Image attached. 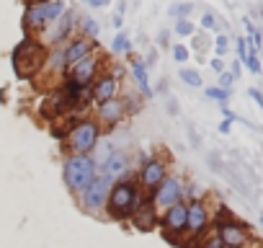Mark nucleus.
<instances>
[{"label": "nucleus", "mask_w": 263, "mask_h": 248, "mask_svg": "<svg viewBox=\"0 0 263 248\" xmlns=\"http://www.w3.org/2000/svg\"><path fill=\"white\" fill-rule=\"evenodd\" d=\"M96 176H98V166L93 163L90 155H75V153H72V155L65 161V184H67L70 191L83 194V191L93 184Z\"/></svg>", "instance_id": "obj_1"}, {"label": "nucleus", "mask_w": 263, "mask_h": 248, "mask_svg": "<svg viewBox=\"0 0 263 248\" xmlns=\"http://www.w3.org/2000/svg\"><path fill=\"white\" fill-rule=\"evenodd\" d=\"M106 207H108V215L114 220L132 217V212L137 209V184L135 181H116V184H111Z\"/></svg>", "instance_id": "obj_2"}, {"label": "nucleus", "mask_w": 263, "mask_h": 248, "mask_svg": "<svg viewBox=\"0 0 263 248\" xmlns=\"http://www.w3.org/2000/svg\"><path fill=\"white\" fill-rule=\"evenodd\" d=\"M65 11H67L65 8V0H44V3H31V6H26L24 26L26 29H44V26L54 24Z\"/></svg>", "instance_id": "obj_3"}, {"label": "nucleus", "mask_w": 263, "mask_h": 248, "mask_svg": "<svg viewBox=\"0 0 263 248\" xmlns=\"http://www.w3.org/2000/svg\"><path fill=\"white\" fill-rule=\"evenodd\" d=\"M98 145V124L90 119L75 121V127L70 132V148L75 155H90L93 148Z\"/></svg>", "instance_id": "obj_4"}, {"label": "nucleus", "mask_w": 263, "mask_h": 248, "mask_svg": "<svg viewBox=\"0 0 263 248\" xmlns=\"http://www.w3.org/2000/svg\"><path fill=\"white\" fill-rule=\"evenodd\" d=\"M183 199V184L176 176H165L155 189H153V207L158 212H165L168 207H173L176 202Z\"/></svg>", "instance_id": "obj_5"}, {"label": "nucleus", "mask_w": 263, "mask_h": 248, "mask_svg": "<svg viewBox=\"0 0 263 248\" xmlns=\"http://www.w3.org/2000/svg\"><path fill=\"white\" fill-rule=\"evenodd\" d=\"M214 233L219 235V240L224 243V248H245L250 243V233L242 222L227 217V220H217L214 222Z\"/></svg>", "instance_id": "obj_6"}, {"label": "nucleus", "mask_w": 263, "mask_h": 248, "mask_svg": "<svg viewBox=\"0 0 263 248\" xmlns=\"http://www.w3.org/2000/svg\"><path fill=\"white\" fill-rule=\"evenodd\" d=\"M209 207L201 199H191L186 202V235L199 238L209 230Z\"/></svg>", "instance_id": "obj_7"}, {"label": "nucleus", "mask_w": 263, "mask_h": 248, "mask_svg": "<svg viewBox=\"0 0 263 248\" xmlns=\"http://www.w3.org/2000/svg\"><path fill=\"white\" fill-rule=\"evenodd\" d=\"M111 184L106 176H96L93 184L83 191V204L88 212H101L106 207V199H108V191H111Z\"/></svg>", "instance_id": "obj_8"}, {"label": "nucleus", "mask_w": 263, "mask_h": 248, "mask_svg": "<svg viewBox=\"0 0 263 248\" xmlns=\"http://www.w3.org/2000/svg\"><path fill=\"white\" fill-rule=\"evenodd\" d=\"M98 55H85L83 60H78L75 65H70V80L80 83V85H90L96 80V73H98Z\"/></svg>", "instance_id": "obj_9"}, {"label": "nucleus", "mask_w": 263, "mask_h": 248, "mask_svg": "<svg viewBox=\"0 0 263 248\" xmlns=\"http://www.w3.org/2000/svg\"><path fill=\"white\" fill-rule=\"evenodd\" d=\"M165 176H168V166L160 158H150L145 166H140V184L145 191H153Z\"/></svg>", "instance_id": "obj_10"}, {"label": "nucleus", "mask_w": 263, "mask_h": 248, "mask_svg": "<svg viewBox=\"0 0 263 248\" xmlns=\"http://www.w3.org/2000/svg\"><path fill=\"white\" fill-rule=\"evenodd\" d=\"M163 227H165V233H168L171 238L186 233V202H183V199L176 202L173 207H168V209L163 212Z\"/></svg>", "instance_id": "obj_11"}, {"label": "nucleus", "mask_w": 263, "mask_h": 248, "mask_svg": "<svg viewBox=\"0 0 263 248\" xmlns=\"http://www.w3.org/2000/svg\"><path fill=\"white\" fill-rule=\"evenodd\" d=\"M116 91H119V80L116 75H101L90 83V98L96 103H103V101H111L116 98Z\"/></svg>", "instance_id": "obj_12"}, {"label": "nucleus", "mask_w": 263, "mask_h": 248, "mask_svg": "<svg viewBox=\"0 0 263 248\" xmlns=\"http://www.w3.org/2000/svg\"><path fill=\"white\" fill-rule=\"evenodd\" d=\"M101 176H106L108 181H121V176H126V171H129V155L124 153V150H114L111 155H108V161L101 166Z\"/></svg>", "instance_id": "obj_13"}, {"label": "nucleus", "mask_w": 263, "mask_h": 248, "mask_svg": "<svg viewBox=\"0 0 263 248\" xmlns=\"http://www.w3.org/2000/svg\"><path fill=\"white\" fill-rule=\"evenodd\" d=\"M93 52V39L88 37H75L65 49H62V57H65V65H75L78 60H83L85 55Z\"/></svg>", "instance_id": "obj_14"}, {"label": "nucleus", "mask_w": 263, "mask_h": 248, "mask_svg": "<svg viewBox=\"0 0 263 248\" xmlns=\"http://www.w3.org/2000/svg\"><path fill=\"white\" fill-rule=\"evenodd\" d=\"M124 114H126V109H124V103H121L119 98H111V101L98 103V116H101V121H103V124H108V127L119 124Z\"/></svg>", "instance_id": "obj_15"}, {"label": "nucleus", "mask_w": 263, "mask_h": 248, "mask_svg": "<svg viewBox=\"0 0 263 248\" xmlns=\"http://www.w3.org/2000/svg\"><path fill=\"white\" fill-rule=\"evenodd\" d=\"M52 29H49V42L52 44H57V42H65L67 37H70V31H72V26H75V21H72V13H62L60 16V21H54V24H49Z\"/></svg>", "instance_id": "obj_16"}, {"label": "nucleus", "mask_w": 263, "mask_h": 248, "mask_svg": "<svg viewBox=\"0 0 263 248\" xmlns=\"http://www.w3.org/2000/svg\"><path fill=\"white\" fill-rule=\"evenodd\" d=\"M132 220H135V225L140 230H153L155 222H158V209L153 204H142V207H137L135 212H132Z\"/></svg>", "instance_id": "obj_17"}, {"label": "nucleus", "mask_w": 263, "mask_h": 248, "mask_svg": "<svg viewBox=\"0 0 263 248\" xmlns=\"http://www.w3.org/2000/svg\"><path fill=\"white\" fill-rule=\"evenodd\" d=\"M132 75H135V83H137V91L145 96V98H153V88H150V78H147V67L142 60H132Z\"/></svg>", "instance_id": "obj_18"}, {"label": "nucleus", "mask_w": 263, "mask_h": 248, "mask_svg": "<svg viewBox=\"0 0 263 248\" xmlns=\"http://www.w3.org/2000/svg\"><path fill=\"white\" fill-rule=\"evenodd\" d=\"M93 150H96V155H93V163H96V166H103V163L108 161V155H111V153H114L116 148H114V145H111V143L106 140V143H101V145H96Z\"/></svg>", "instance_id": "obj_19"}, {"label": "nucleus", "mask_w": 263, "mask_h": 248, "mask_svg": "<svg viewBox=\"0 0 263 248\" xmlns=\"http://www.w3.org/2000/svg\"><path fill=\"white\" fill-rule=\"evenodd\" d=\"M114 52H119V55H129L132 52V42H129V37L124 31L114 37Z\"/></svg>", "instance_id": "obj_20"}, {"label": "nucleus", "mask_w": 263, "mask_h": 248, "mask_svg": "<svg viewBox=\"0 0 263 248\" xmlns=\"http://www.w3.org/2000/svg\"><path fill=\"white\" fill-rule=\"evenodd\" d=\"M181 80L189 85V88H199L201 85V75L196 70H189V67H181Z\"/></svg>", "instance_id": "obj_21"}, {"label": "nucleus", "mask_w": 263, "mask_h": 248, "mask_svg": "<svg viewBox=\"0 0 263 248\" xmlns=\"http://www.w3.org/2000/svg\"><path fill=\"white\" fill-rule=\"evenodd\" d=\"M80 26H83V31H85L88 39H93V37L98 34V24H96L90 16H83V19H80Z\"/></svg>", "instance_id": "obj_22"}, {"label": "nucleus", "mask_w": 263, "mask_h": 248, "mask_svg": "<svg viewBox=\"0 0 263 248\" xmlns=\"http://www.w3.org/2000/svg\"><path fill=\"white\" fill-rule=\"evenodd\" d=\"M245 65H248V70H250V73H255V75H260V70H263V67H260V60H258V55H255V52H250V49H248Z\"/></svg>", "instance_id": "obj_23"}, {"label": "nucleus", "mask_w": 263, "mask_h": 248, "mask_svg": "<svg viewBox=\"0 0 263 248\" xmlns=\"http://www.w3.org/2000/svg\"><path fill=\"white\" fill-rule=\"evenodd\" d=\"M176 31H178L181 37H191V34H194V24H191L189 19H178V21H176Z\"/></svg>", "instance_id": "obj_24"}, {"label": "nucleus", "mask_w": 263, "mask_h": 248, "mask_svg": "<svg viewBox=\"0 0 263 248\" xmlns=\"http://www.w3.org/2000/svg\"><path fill=\"white\" fill-rule=\"evenodd\" d=\"M191 11H194L191 3H181V6H173V8H171V16H176V19H186Z\"/></svg>", "instance_id": "obj_25"}, {"label": "nucleus", "mask_w": 263, "mask_h": 248, "mask_svg": "<svg viewBox=\"0 0 263 248\" xmlns=\"http://www.w3.org/2000/svg\"><path fill=\"white\" fill-rule=\"evenodd\" d=\"M206 96L209 98H214V101H227L230 98V91H224V88H206Z\"/></svg>", "instance_id": "obj_26"}, {"label": "nucleus", "mask_w": 263, "mask_h": 248, "mask_svg": "<svg viewBox=\"0 0 263 248\" xmlns=\"http://www.w3.org/2000/svg\"><path fill=\"white\" fill-rule=\"evenodd\" d=\"M201 248H224V243L219 240V235H217V233H209V235L204 238Z\"/></svg>", "instance_id": "obj_27"}, {"label": "nucleus", "mask_w": 263, "mask_h": 248, "mask_svg": "<svg viewBox=\"0 0 263 248\" xmlns=\"http://www.w3.org/2000/svg\"><path fill=\"white\" fill-rule=\"evenodd\" d=\"M214 47H217V57H222V55L227 52V47H230V39H227L224 34H219V37L214 39Z\"/></svg>", "instance_id": "obj_28"}, {"label": "nucleus", "mask_w": 263, "mask_h": 248, "mask_svg": "<svg viewBox=\"0 0 263 248\" xmlns=\"http://www.w3.org/2000/svg\"><path fill=\"white\" fill-rule=\"evenodd\" d=\"M173 60H176V62H186V60H189V49H186L183 44H176V47H173Z\"/></svg>", "instance_id": "obj_29"}, {"label": "nucleus", "mask_w": 263, "mask_h": 248, "mask_svg": "<svg viewBox=\"0 0 263 248\" xmlns=\"http://www.w3.org/2000/svg\"><path fill=\"white\" fill-rule=\"evenodd\" d=\"M47 62H49V67H67V65H65V57H62V49L52 52V57H49Z\"/></svg>", "instance_id": "obj_30"}, {"label": "nucleus", "mask_w": 263, "mask_h": 248, "mask_svg": "<svg viewBox=\"0 0 263 248\" xmlns=\"http://www.w3.org/2000/svg\"><path fill=\"white\" fill-rule=\"evenodd\" d=\"M232 83H235V75H232V73H219V88L230 91V88H232Z\"/></svg>", "instance_id": "obj_31"}, {"label": "nucleus", "mask_w": 263, "mask_h": 248, "mask_svg": "<svg viewBox=\"0 0 263 248\" xmlns=\"http://www.w3.org/2000/svg\"><path fill=\"white\" fill-rule=\"evenodd\" d=\"M235 44H237V55H240V62H245V57H248V39H235Z\"/></svg>", "instance_id": "obj_32"}, {"label": "nucleus", "mask_w": 263, "mask_h": 248, "mask_svg": "<svg viewBox=\"0 0 263 248\" xmlns=\"http://www.w3.org/2000/svg\"><path fill=\"white\" fill-rule=\"evenodd\" d=\"M201 26H204V29H217V19H214V13H204V16H201Z\"/></svg>", "instance_id": "obj_33"}, {"label": "nucleus", "mask_w": 263, "mask_h": 248, "mask_svg": "<svg viewBox=\"0 0 263 248\" xmlns=\"http://www.w3.org/2000/svg\"><path fill=\"white\" fill-rule=\"evenodd\" d=\"M248 93H250V98H253V101H255V103H258V106H260V109H263V93H260V91H258V88H250V91H248Z\"/></svg>", "instance_id": "obj_34"}, {"label": "nucleus", "mask_w": 263, "mask_h": 248, "mask_svg": "<svg viewBox=\"0 0 263 248\" xmlns=\"http://www.w3.org/2000/svg\"><path fill=\"white\" fill-rule=\"evenodd\" d=\"M212 70H214V73H224V62H222V57H214V60H212Z\"/></svg>", "instance_id": "obj_35"}, {"label": "nucleus", "mask_w": 263, "mask_h": 248, "mask_svg": "<svg viewBox=\"0 0 263 248\" xmlns=\"http://www.w3.org/2000/svg\"><path fill=\"white\" fill-rule=\"evenodd\" d=\"M230 130H232V121H230V119H224V121L219 124V132H222V135H230Z\"/></svg>", "instance_id": "obj_36"}, {"label": "nucleus", "mask_w": 263, "mask_h": 248, "mask_svg": "<svg viewBox=\"0 0 263 248\" xmlns=\"http://www.w3.org/2000/svg\"><path fill=\"white\" fill-rule=\"evenodd\" d=\"M108 3H111V0H88V6H93V8H103Z\"/></svg>", "instance_id": "obj_37"}, {"label": "nucleus", "mask_w": 263, "mask_h": 248, "mask_svg": "<svg viewBox=\"0 0 263 248\" xmlns=\"http://www.w3.org/2000/svg\"><path fill=\"white\" fill-rule=\"evenodd\" d=\"M158 39H160V44H168V31H160V37H158Z\"/></svg>", "instance_id": "obj_38"}, {"label": "nucleus", "mask_w": 263, "mask_h": 248, "mask_svg": "<svg viewBox=\"0 0 263 248\" xmlns=\"http://www.w3.org/2000/svg\"><path fill=\"white\" fill-rule=\"evenodd\" d=\"M114 26H116V29L121 26V13H116V16H114Z\"/></svg>", "instance_id": "obj_39"}, {"label": "nucleus", "mask_w": 263, "mask_h": 248, "mask_svg": "<svg viewBox=\"0 0 263 248\" xmlns=\"http://www.w3.org/2000/svg\"><path fill=\"white\" fill-rule=\"evenodd\" d=\"M253 248H263V243H255V245H253Z\"/></svg>", "instance_id": "obj_40"}, {"label": "nucleus", "mask_w": 263, "mask_h": 248, "mask_svg": "<svg viewBox=\"0 0 263 248\" xmlns=\"http://www.w3.org/2000/svg\"><path fill=\"white\" fill-rule=\"evenodd\" d=\"M85 3H88V0H85Z\"/></svg>", "instance_id": "obj_41"}]
</instances>
